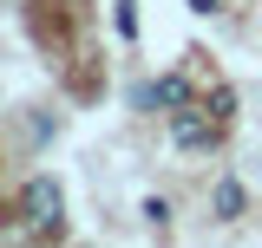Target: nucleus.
Wrapping results in <instances>:
<instances>
[{"label":"nucleus","instance_id":"f257e3e1","mask_svg":"<svg viewBox=\"0 0 262 248\" xmlns=\"http://www.w3.org/2000/svg\"><path fill=\"white\" fill-rule=\"evenodd\" d=\"M20 222H27L33 235H59L66 229V196L53 177H33L27 189H20Z\"/></svg>","mask_w":262,"mask_h":248},{"label":"nucleus","instance_id":"f03ea898","mask_svg":"<svg viewBox=\"0 0 262 248\" xmlns=\"http://www.w3.org/2000/svg\"><path fill=\"white\" fill-rule=\"evenodd\" d=\"M216 131H223V118L216 111H170V137H177V151H210L216 144Z\"/></svg>","mask_w":262,"mask_h":248},{"label":"nucleus","instance_id":"7ed1b4c3","mask_svg":"<svg viewBox=\"0 0 262 248\" xmlns=\"http://www.w3.org/2000/svg\"><path fill=\"white\" fill-rule=\"evenodd\" d=\"M144 98H151V105H164V111H184V105H190V85H184V72H164Z\"/></svg>","mask_w":262,"mask_h":248},{"label":"nucleus","instance_id":"20e7f679","mask_svg":"<svg viewBox=\"0 0 262 248\" xmlns=\"http://www.w3.org/2000/svg\"><path fill=\"white\" fill-rule=\"evenodd\" d=\"M216 216H223V222L243 216V183H236V177H223V183H216Z\"/></svg>","mask_w":262,"mask_h":248},{"label":"nucleus","instance_id":"39448f33","mask_svg":"<svg viewBox=\"0 0 262 248\" xmlns=\"http://www.w3.org/2000/svg\"><path fill=\"white\" fill-rule=\"evenodd\" d=\"M144 222L164 229V222H170V203H164V196H144Z\"/></svg>","mask_w":262,"mask_h":248},{"label":"nucleus","instance_id":"423d86ee","mask_svg":"<svg viewBox=\"0 0 262 248\" xmlns=\"http://www.w3.org/2000/svg\"><path fill=\"white\" fill-rule=\"evenodd\" d=\"M210 111H216V118H223V124H229V111H236V92H229V85H223V92L210 98Z\"/></svg>","mask_w":262,"mask_h":248},{"label":"nucleus","instance_id":"0eeeda50","mask_svg":"<svg viewBox=\"0 0 262 248\" xmlns=\"http://www.w3.org/2000/svg\"><path fill=\"white\" fill-rule=\"evenodd\" d=\"M190 7H196V13H210V7H216V0H190Z\"/></svg>","mask_w":262,"mask_h":248}]
</instances>
